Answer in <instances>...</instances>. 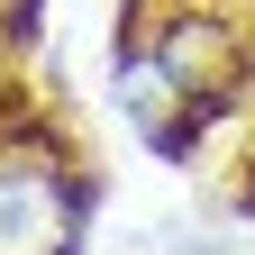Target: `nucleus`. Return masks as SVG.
I'll list each match as a JSON object with an SVG mask.
<instances>
[{
    "label": "nucleus",
    "instance_id": "nucleus-1",
    "mask_svg": "<svg viewBox=\"0 0 255 255\" xmlns=\"http://www.w3.org/2000/svg\"><path fill=\"white\" fill-rule=\"evenodd\" d=\"M73 219H82V201L64 173H46V164L0 173V255H64Z\"/></svg>",
    "mask_w": 255,
    "mask_h": 255
},
{
    "label": "nucleus",
    "instance_id": "nucleus-2",
    "mask_svg": "<svg viewBox=\"0 0 255 255\" xmlns=\"http://www.w3.org/2000/svg\"><path fill=\"white\" fill-rule=\"evenodd\" d=\"M119 110L137 119V137H146V146H164V155L191 146V91L173 82V64H164V55H119Z\"/></svg>",
    "mask_w": 255,
    "mask_h": 255
},
{
    "label": "nucleus",
    "instance_id": "nucleus-3",
    "mask_svg": "<svg viewBox=\"0 0 255 255\" xmlns=\"http://www.w3.org/2000/svg\"><path fill=\"white\" fill-rule=\"evenodd\" d=\"M164 64H173V82L201 101V91H219L228 82V37H219V18H173V37H164Z\"/></svg>",
    "mask_w": 255,
    "mask_h": 255
}]
</instances>
